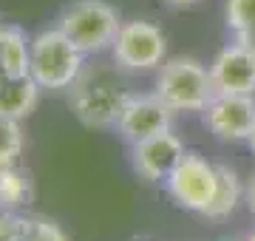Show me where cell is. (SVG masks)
<instances>
[{"label":"cell","instance_id":"24","mask_svg":"<svg viewBox=\"0 0 255 241\" xmlns=\"http://www.w3.org/2000/svg\"><path fill=\"white\" fill-rule=\"evenodd\" d=\"M0 34H3V23H0Z\"/></svg>","mask_w":255,"mask_h":241},{"label":"cell","instance_id":"13","mask_svg":"<svg viewBox=\"0 0 255 241\" xmlns=\"http://www.w3.org/2000/svg\"><path fill=\"white\" fill-rule=\"evenodd\" d=\"M28 199H31V182L26 170H20L17 165L0 167V210L14 213Z\"/></svg>","mask_w":255,"mask_h":241},{"label":"cell","instance_id":"4","mask_svg":"<svg viewBox=\"0 0 255 241\" xmlns=\"http://www.w3.org/2000/svg\"><path fill=\"white\" fill-rule=\"evenodd\" d=\"M114 63L125 71H150L164 63L167 40L162 28L150 20H128L119 26V34L114 40Z\"/></svg>","mask_w":255,"mask_h":241},{"label":"cell","instance_id":"14","mask_svg":"<svg viewBox=\"0 0 255 241\" xmlns=\"http://www.w3.org/2000/svg\"><path fill=\"white\" fill-rule=\"evenodd\" d=\"M241 202V182H238V173L230 170V167H219V185H216V196L213 202L207 204L204 216L207 219H227L233 210Z\"/></svg>","mask_w":255,"mask_h":241},{"label":"cell","instance_id":"3","mask_svg":"<svg viewBox=\"0 0 255 241\" xmlns=\"http://www.w3.org/2000/svg\"><path fill=\"white\" fill-rule=\"evenodd\" d=\"M156 94L162 97L173 111H204L207 102L216 97L210 68L193 57H173L162 65Z\"/></svg>","mask_w":255,"mask_h":241},{"label":"cell","instance_id":"23","mask_svg":"<svg viewBox=\"0 0 255 241\" xmlns=\"http://www.w3.org/2000/svg\"><path fill=\"white\" fill-rule=\"evenodd\" d=\"M247 241H255V233H253V236H250V239H247Z\"/></svg>","mask_w":255,"mask_h":241},{"label":"cell","instance_id":"21","mask_svg":"<svg viewBox=\"0 0 255 241\" xmlns=\"http://www.w3.org/2000/svg\"><path fill=\"white\" fill-rule=\"evenodd\" d=\"M247 142H250V148H253V153H255V128H253V133H250V139Z\"/></svg>","mask_w":255,"mask_h":241},{"label":"cell","instance_id":"12","mask_svg":"<svg viewBox=\"0 0 255 241\" xmlns=\"http://www.w3.org/2000/svg\"><path fill=\"white\" fill-rule=\"evenodd\" d=\"M40 85L26 77V80H6L3 91H0V117H9V120H26L28 114L37 108L40 100Z\"/></svg>","mask_w":255,"mask_h":241},{"label":"cell","instance_id":"20","mask_svg":"<svg viewBox=\"0 0 255 241\" xmlns=\"http://www.w3.org/2000/svg\"><path fill=\"white\" fill-rule=\"evenodd\" d=\"M167 3H173V6H190V3H199V0H167Z\"/></svg>","mask_w":255,"mask_h":241},{"label":"cell","instance_id":"5","mask_svg":"<svg viewBox=\"0 0 255 241\" xmlns=\"http://www.w3.org/2000/svg\"><path fill=\"white\" fill-rule=\"evenodd\" d=\"M167 182V193L179 207L193 210V213H204L207 204L216 196V185H219V167L210 165L199 153H184L179 159V165L170 170Z\"/></svg>","mask_w":255,"mask_h":241},{"label":"cell","instance_id":"17","mask_svg":"<svg viewBox=\"0 0 255 241\" xmlns=\"http://www.w3.org/2000/svg\"><path fill=\"white\" fill-rule=\"evenodd\" d=\"M20 241H68V239H65V233L51 219L26 216L20 222Z\"/></svg>","mask_w":255,"mask_h":241},{"label":"cell","instance_id":"8","mask_svg":"<svg viewBox=\"0 0 255 241\" xmlns=\"http://www.w3.org/2000/svg\"><path fill=\"white\" fill-rule=\"evenodd\" d=\"M125 100L128 94L117 91L108 83H80L77 80V88L71 94V111L88 128H111L119 122Z\"/></svg>","mask_w":255,"mask_h":241},{"label":"cell","instance_id":"19","mask_svg":"<svg viewBox=\"0 0 255 241\" xmlns=\"http://www.w3.org/2000/svg\"><path fill=\"white\" fill-rule=\"evenodd\" d=\"M247 207H250V213L255 216V176L250 179V185H247Z\"/></svg>","mask_w":255,"mask_h":241},{"label":"cell","instance_id":"18","mask_svg":"<svg viewBox=\"0 0 255 241\" xmlns=\"http://www.w3.org/2000/svg\"><path fill=\"white\" fill-rule=\"evenodd\" d=\"M20 222L14 213L0 210V241H20Z\"/></svg>","mask_w":255,"mask_h":241},{"label":"cell","instance_id":"1","mask_svg":"<svg viewBox=\"0 0 255 241\" xmlns=\"http://www.w3.org/2000/svg\"><path fill=\"white\" fill-rule=\"evenodd\" d=\"M82 57L60 26L40 31L31 40V80L48 91L71 88L82 74Z\"/></svg>","mask_w":255,"mask_h":241},{"label":"cell","instance_id":"9","mask_svg":"<svg viewBox=\"0 0 255 241\" xmlns=\"http://www.w3.org/2000/svg\"><path fill=\"white\" fill-rule=\"evenodd\" d=\"M210 80L216 94H255V51L233 46L221 48L210 63Z\"/></svg>","mask_w":255,"mask_h":241},{"label":"cell","instance_id":"6","mask_svg":"<svg viewBox=\"0 0 255 241\" xmlns=\"http://www.w3.org/2000/svg\"><path fill=\"white\" fill-rule=\"evenodd\" d=\"M204 125L221 142H247L255 128V100L250 94H216L204 108Z\"/></svg>","mask_w":255,"mask_h":241},{"label":"cell","instance_id":"22","mask_svg":"<svg viewBox=\"0 0 255 241\" xmlns=\"http://www.w3.org/2000/svg\"><path fill=\"white\" fill-rule=\"evenodd\" d=\"M3 85H6V80H3V74H0V91H3Z\"/></svg>","mask_w":255,"mask_h":241},{"label":"cell","instance_id":"16","mask_svg":"<svg viewBox=\"0 0 255 241\" xmlns=\"http://www.w3.org/2000/svg\"><path fill=\"white\" fill-rule=\"evenodd\" d=\"M20 153H23V130L17 120L0 117V167L17 165Z\"/></svg>","mask_w":255,"mask_h":241},{"label":"cell","instance_id":"15","mask_svg":"<svg viewBox=\"0 0 255 241\" xmlns=\"http://www.w3.org/2000/svg\"><path fill=\"white\" fill-rule=\"evenodd\" d=\"M227 28L238 46L255 51V0H227Z\"/></svg>","mask_w":255,"mask_h":241},{"label":"cell","instance_id":"10","mask_svg":"<svg viewBox=\"0 0 255 241\" xmlns=\"http://www.w3.org/2000/svg\"><path fill=\"white\" fill-rule=\"evenodd\" d=\"M184 153L187 150L173 130H162L150 139H142L133 145V170L147 182H162L170 176V170L179 165V159Z\"/></svg>","mask_w":255,"mask_h":241},{"label":"cell","instance_id":"2","mask_svg":"<svg viewBox=\"0 0 255 241\" xmlns=\"http://www.w3.org/2000/svg\"><path fill=\"white\" fill-rule=\"evenodd\" d=\"M119 26L122 20L117 9L105 0H77L60 17V28L82 54H100L111 48L119 34Z\"/></svg>","mask_w":255,"mask_h":241},{"label":"cell","instance_id":"7","mask_svg":"<svg viewBox=\"0 0 255 241\" xmlns=\"http://www.w3.org/2000/svg\"><path fill=\"white\" fill-rule=\"evenodd\" d=\"M173 108L159 97V94H145V97H128L119 114L117 130L122 133V139L130 145H136L142 139H150L162 130H170L173 122Z\"/></svg>","mask_w":255,"mask_h":241},{"label":"cell","instance_id":"11","mask_svg":"<svg viewBox=\"0 0 255 241\" xmlns=\"http://www.w3.org/2000/svg\"><path fill=\"white\" fill-rule=\"evenodd\" d=\"M0 74H3V80L31 77V43L17 26H3V34H0Z\"/></svg>","mask_w":255,"mask_h":241}]
</instances>
